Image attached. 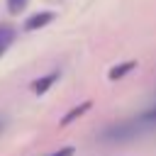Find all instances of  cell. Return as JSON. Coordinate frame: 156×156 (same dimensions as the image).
Instances as JSON below:
<instances>
[{
	"mask_svg": "<svg viewBox=\"0 0 156 156\" xmlns=\"http://www.w3.org/2000/svg\"><path fill=\"white\" fill-rule=\"evenodd\" d=\"M144 129H146V124L139 122V119L110 124V127H105L100 132V141H107V144H127V141H134Z\"/></svg>",
	"mask_w": 156,
	"mask_h": 156,
	"instance_id": "obj_1",
	"label": "cell"
},
{
	"mask_svg": "<svg viewBox=\"0 0 156 156\" xmlns=\"http://www.w3.org/2000/svg\"><path fill=\"white\" fill-rule=\"evenodd\" d=\"M54 20H56V12H51V10H39V12H34L32 17L24 20V29H27V32H37V29H44L46 24H51Z\"/></svg>",
	"mask_w": 156,
	"mask_h": 156,
	"instance_id": "obj_2",
	"label": "cell"
},
{
	"mask_svg": "<svg viewBox=\"0 0 156 156\" xmlns=\"http://www.w3.org/2000/svg\"><path fill=\"white\" fill-rule=\"evenodd\" d=\"M61 78V73L58 71H51V73H46V76H41V78H37L34 83H32V93L34 95H44L51 85H56V80Z\"/></svg>",
	"mask_w": 156,
	"mask_h": 156,
	"instance_id": "obj_3",
	"label": "cell"
},
{
	"mask_svg": "<svg viewBox=\"0 0 156 156\" xmlns=\"http://www.w3.org/2000/svg\"><path fill=\"white\" fill-rule=\"evenodd\" d=\"M90 107H93V102H90V100H85V102H80V105H76V107H73L71 112H66V115L61 117V127H68L71 122H76L78 117H83V115H85V112H88Z\"/></svg>",
	"mask_w": 156,
	"mask_h": 156,
	"instance_id": "obj_4",
	"label": "cell"
},
{
	"mask_svg": "<svg viewBox=\"0 0 156 156\" xmlns=\"http://www.w3.org/2000/svg\"><path fill=\"white\" fill-rule=\"evenodd\" d=\"M134 68H136V61H122V63H117V66L110 68L107 78H110V80H119V78H124L127 73H132Z\"/></svg>",
	"mask_w": 156,
	"mask_h": 156,
	"instance_id": "obj_5",
	"label": "cell"
},
{
	"mask_svg": "<svg viewBox=\"0 0 156 156\" xmlns=\"http://www.w3.org/2000/svg\"><path fill=\"white\" fill-rule=\"evenodd\" d=\"M15 27L12 24H0V56L12 46V41H15Z\"/></svg>",
	"mask_w": 156,
	"mask_h": 156,
	"instance_id": "obj_6",
	"label": "cell"
},
{
	"mask_svg": "<svg viewBox=\"0 0 156 156\" xmlns=\"http://www.w3.org/2000/svg\"><path fill=\"white\" fill-rule=\"evenodd\" d=\"M136 119H139V122H144L146 127L156 124V105H154V107H149V110H144V112H141V115H139Z\"/></svg>",
	"mask_w": 156,
	"mask_h": 156,
	"instance_id": "obj_7",
	"label": "cell"
},
{
	"mask_svg": "<svg viewBox=\"0 0 156 156\" xmlns=\"http://www.w3.org/2000/svg\"><path fill=\"white\" fill-rule=\"evenodd\" d=\"M27 2H29V0H7V10H10L12 15H20V12L27 7Z\"/></svg>",
	"mask_w": 156,
	"mask_h": 156,
	"instance_id": "obj_8",
	"label": "cell"
},
{
	"mask_svg": "<svg viewBox=\"0 0 156 156\" xmlns=\"http://www.w3.org/2000/svg\"><path fill=\"white\" fill-rule=\"evenodd\" d=\"M73 154H76V149H73V146H61V149L51 151L49 156H73Z\"/></svg>",
	"mask_w": 156,
	"mask_h": 156,
	"instance_id": "obj_9",
	"label": "cell"
},
{
	"mask_svg": "<svg viewBox=\"0 0 156 156\" xmlns=\"http://www.w3.org/2000/svg\"><path fill=\"white\" fill-rule=\"evenodd\" d=\"M0 132H2V119H0Z\"/></svg>",
	"mask_w": 156,
	"mask_h": 156,
	"instance_id": "obj_10",
	"label": "cell"
}]
</instances>
